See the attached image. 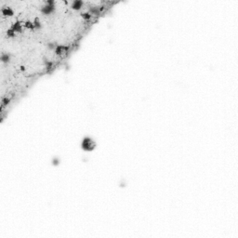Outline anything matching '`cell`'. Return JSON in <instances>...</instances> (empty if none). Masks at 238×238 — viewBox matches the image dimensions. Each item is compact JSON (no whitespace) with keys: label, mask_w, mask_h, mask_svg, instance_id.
<instances>
[{"label":"cell","mask_w":238,"mask_h":238,"mask_svg":"<svg viewBox=\"0 0 238 238\" xmlns=\"http://www.w3.org/2000/svg\"><path fill=\"white\" fill-rule=\"evenodd\" d=\"M82 6H83V3H82L81 1H75V2H73V4H72V8H73V9H80V8H82Z\"/></svg>","instance_id":"277c9868"},{"label":"cell","mask_w":238,"mask_h":238,"mask_svg":"<svg viewBox=\"0 0 238 238\" xmlns=\"http://www.w3.org/2000/svg\"><path fill=\"white\" fill-rule=\"evenodd\" d=\"M95 145H96L95 142L89 138L85 139L83 140V143H82V146L85 150H92V149H94Z\"/></svg>","instance_id":"6da1fadb"},{"label":"cell","mask_w":238,"mask_h":238,"mask_svg":"<svg viewBox=\"0 0 238 238\" xmlns=\"http://www.w3.org/2000/svg\"><path fill=\"white\" fill-rule=\"evenodd\" d=\"M1 13H2L3 16H12L13 10L10 8H3L1 9Z\"/></svg>","instance_id":"7a4b0ae2"},{"label":"cell","mask_w":238,"mask_h":238,"mask_svg":"<svg viewBox=\"0 0 238 238\" xmlns=\"http://www.w3.org/2000/svg\"><path fill=\"white\" fill-rule=\"evenodd\" d=\"M9 61H10V55L8 54V53H2L1 54V61L3 63H8Z\"/></svg>","instance_id":"3957f363"}]
</instances>
